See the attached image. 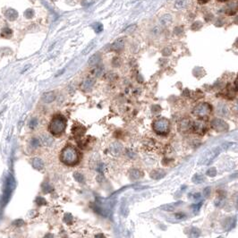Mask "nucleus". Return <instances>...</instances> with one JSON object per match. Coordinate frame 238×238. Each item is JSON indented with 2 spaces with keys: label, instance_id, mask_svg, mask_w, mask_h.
<instances>
[{
  "label": "nucleus",
  "instance_id": "423d86ee",
  "mask_svg": "<svg viewBox=\"0 0 238 238\" xmlns=\"http://www.w3.org/2000/svg\"><path fill=\"white\" fill-rule=\"evenodd\" d=\"M14 178L12 177L11 175H9L6 179V189H5L4 197H3V203L4 204H6V202H8L12 192L14 191Z\"/></svg>",
  "mask_w": 238,
  "mask_h": 238
},
{
  "label": "nucleus",
  "instance_id": "a211bd4d",
  "mask_svg": "<svg viewBox=\"0 0 238 238\" xmlns=\"http://www.w3.org/2000/svg\"><path fill=\"white\" fill-rule=\"evenodd\" d=\"M18 16V13L14 9H8L6 13V17L8 19V20H10V21H14V20H15Z\"/></svg>",
  "mask_w": 238,
  "mask_h": 238
},
{
  "label": "nucleus",
  "instance_id": "20e7f679",
  "mask_svg": "<svg viewBox=\"0 0 238 238\" xmlns=\"http://www.w3.org/2000/svg\"><path fill=\"white\" fill-rule=\"evenodd\" d=\"M211 111H212V108L209 103L201 102L193 108L192 114L195 116H197L198 118H204V117H208L209 114L211 113Z\"/></svg>",
  "mask_w": 238,
  "mask_h": 238
},
{
  "label": "nucleus",
  "instance_id": "7c9ffc66",
  "mask_svg": "<svg viewBox=\"0 0 238 238\" xmlns=\"http://www.w3.org/2000/svg\"><path fill=\"white\" fill-rule=\"evenodd\" d=\"M93 28H94V30H95V31H96V32L99 33V32H101V31H102V30H103V25H102L101 23H97L94 24Z\"/></svg>",
  "mask_w": 238,
  "mask_h": 238
},
{
  "label": "nucleus",
  "instance_id": "39448f33",
  "mask_svg": "<svg viewBox=\"0 0 238 238\" xmlns=\"http://www.w3.org/2000/svg\"><path fill=\"white\" fill-rule=\"evenodd\" d=\"M220 153V148H213L212 150H210L209 151H208L205 155L203 156V158L201 159L200 161V164H205V165H208L210 162L213 161V159L216 158L219 155Z\"/></svg>",
  "mask_w": 238,
  "mask_h": 238
},
{
  "label": "nucleus",
  "instance_id": "6e6552de",
  "mask_svg": "<svg viewBox=\"0 0 238 238\" xmlns=\"http://www.w3.org/2000/svg\"><path fill=\"white\" fill-rule=\"evenodd\" d=\"M207 130V125L206 124L202 121H196V122H192L191 125V131L193 133L198 134H204Z\"/></svg>",
  "mask_w": 238,
  "mask_h": 238
},
{
  "label": "nucleus",
  "instance_id": "72a5a7b5",
  "mask_svg": "<svg viewBox=\"0 0 238 238\" xmlns=\"http://www.w3.org/2000/svg\"><path fill=\"white\" fill-rule=\"evenodd\" d=\"M94 43H95V42H94V41H92V42H91V43L90 44V46L87 47L85 48V50L83 51V55H86L87 53H89L90 51H91V48H92L93 47H94Z\"/></svg>",
  "mask_w": 238,
  "mask_h": 238
},
{
  "label": "nucleus",
  "instance_id": "9b49d317",
  "mask_svg": "<svg viewBox=\"0 0 238 238\" xmlns=\"http://www.w3.org/2000/svg\"><path fill=\"white\" fill-rule=\"evenodd\" d=\"M217 114L220 116H227L229 114V108L224 103H220L217 106Z\"/></svg>",
  "mask_w": 238,
  "mask_h": 238
},
{
  "label": "nucleus",
  "instance_id": "5701e85b",
  "mask_svg": "<svg viewBox=\"0 0 238 238\" xmlns=\"http://www.w3.org/2000/svg\"><path fill=\"white\" fill-rule=\"evenodd\" d=\"M192 181L194 184H202L203 181H205V177H204L203 175H202V174H196L192 176Z\"/></svg>",
  "mask_w": 238,
  "mask_h": 238
},
{
  "label": "nucleus",
  "instance_id": "aec40b11",
  "mask_svg": "<svg viewBox=\"0 0 238 238\" xmlns=\"http://www.w3.org/2000/svg\"><path fill=\"white\" fill-rule=\"evenodd\" d=\"M130 176H131V178H133L134 180H137V179H140L141 177H142V173L139 169H132L130 171Z\"/></svg>",
  "mask_w": 238,
  "mask_h": 238
},
{
  "label": "nucleus",
  "instance_id": "c9c22d12",
  "mask_svg": "<svg viewBox=\"0 0 238 238\" xmlns=\"http://www.w3.org/2000/svg\"><path fill=\"white\" fill-rule=\"evenodd\" d=\"M163 56H169L170 54H171V49L170 48H168V47H166V48H164L162 51Z\"/></svg>",
  "mask_w": 238,
  "mask_h": 238
},
{
  "label": "nucleus",
  "instance_id": "b1692460",
  "mask_svg": "<svg viewBox=\"0 0 238 238\" xmlns=\"http://www.w3.org/2000/svg\"><path fill=\"white\" fill-rule=\"evenodd\" d=\"M74 177H75V179L78 183H80V184H84V182H85V178H84V176H83V174L80 173V172H75V173H74Z\"/></svg>",
  "mask_w": 238,
  "mask_h": 238
},
{
  "label": "nucleus",
  "instance_id": "4468645a",
  "mask_svg": "<svg viewBox=\"0 0 238 238\" xmlns=\"http://www.w3.org/2000/svg\"><path fill=\"white\" fill-rule=\"evenodd\" d=\"M235 224H236V219L235 218L230 217V218H227V219L224 221V227L227 231H230L235 226Z\"/></svg>",
  "mask_w": 238,
  "mask_h": 238
},
{
  "label": "nucleus",
  "instance_id": "9d476101",
  "mask_svg": "<svg viewBox=\"0 0 238 238\" xmlns=\"http://www.w3.org/2000/svg\"><path fill=\"white\" fill-rule=\"evenodd\" d=\"M124 47H125V40H124L123 38H119V39H117V40L111 45V49L114 50V51H117V52H118V51L123 50Z\"/></svg>",
  "mask_w": 238,
  "mask_h": 238
},
{
  "label": "nucleus",
  "instance_id": "412c9836",
  "mask_svg": "<svg viewBox=\"0 0 238 238\" xmlns=\"http://www.w3.org/2000/svg\"><path fill=\"white\" fill-rule=\"evenodd\" d=\"M183 203V202H176V203H174V204H169V205H165V206H163V207H161V209H163V210H165V211H173L176 207H178L179 205H181V204Z\"/></svg>",
  "mask_w": 238,
  "mask_h": 238
},
{
  "label": "nucleus",
  "instance_id": "4be33fe9",
  "mask_svg": "<svg viewBox=\"0 0 238 238\" xmlns=\"http://www.w3.org/2000/svg\"><path fill=\"white\" fill-rule=\"evenodd\" d=\"M12 35H13V30L10 28H4L1 30V36L3 38L9 39V38H11Z\"/></svg>",
  "mask_w": 238,
  "mask_h": 238
},
{
  "label": "nucleus",
  "instance_id": "6ab92c4d",
  "mask_svg": "<svg viewBox=\"0 0 238 238\" xmlns=\"http://www.w3.org/2000/svg\"><path fill=\"white\" fill-rule=\"evenodd\" d=\"M99 60H100V55L99 53H97V54L93 55L90 58L89 61H88V64L90 65H96L99 62Z\"/></svg>",
  "mask_w": 238,
  "mask_h": 238
},
{
  "label": "nucleus",
  "instance_id": "cd10ccee",
  "mask_svg": "<svg viewBox=\"0 0 238 238\" xmlns=\"http://www.w3.org/2000/svg\"><path fill=\"white\" fill-rule=\"evenodd\" d=\"M206 174L208 175V176H210V177H214L217 175V169L215 168H210L207 170V172H206Z\"/></svg>",
  "mask_w": 238,
  "mask_h": 238
},
{
  "label": "nucleus",
  "instance_id": "ddd939ff",
  "mask_svg": "<svg viewBox=\"0 0 238 238\" xmlns=\"http://www.w3.org/2000/svg\"><path fill=\"white\" fill-rule=\"evenodd\" d=\"M237 12V2L236 1H232L227 6L226 13L228 15H234Z\"/></svg>",
  "mask_w": 238,
  "mask_h": 238
},
{
  "label": "nucleus",
  "instance_id": "58836bf2",
  "mask_svg": "<svg viewBox=\"0 0 238 238\" xmlns=\"http://www.w3.org/2000/svg\"><path fill=\"white\" fill-rule=\"evenodd\" d=\"M202 202H199V203L195 204V205H192V209L194 211H196V210H199V209H201V207H202Z\"/></svg>",
  "mask_w": 238,
  "mask_h": 238
},
{
  "label": "nucleus",
  "instance_id": "f704fd0d",
  "mask_svg": "<svg viewBox=\"0 0 238 238\" xmlns=\"http://www.w3.org/2000/svg\"><path fill=\"white\" fill-rule=\"evenodd\" d=\"M93 2H94V0H83L81 4H82L83 6H90V5H91Z\"/></svg>",
  "mask_w": 238,
  "mask_h": 238
},
{
  "label": "nucleus",
  "instance_id": "4c0bfd02",
  "mask_svg": "<svg viewBox=\"0 0 238 238\" xmlns=\"http://www.w3.org/2000/svg\"><path fill=\"white\" fill-rule=\"evenodd\" d=\"M174 217H175V219H185V218H186V215L185 214H184V213H176V214H174Z\"/></svg>",
  "mask_w": 238,
  "mask_h": 238
},
{
  "label": "nucleus",
  "instance_id": "a19ab883",
  "mask_svg": "<svg viewBox=\"0 0 238 238\" xmlns=\"http://www.w3.org/2000/svg\"><path fill=\"white\" fill-rule=\"evenodd\" d=\"M30 126L31 128H34L35 126H37V119H32L30 123Z\"/></svg>",
  "mask_w": 238,
  "mask_h": 238
},
{
  "label": "nucleus",
  "instance_id": "393cba45",
  "mask_svg": "<svg viewBox=\"0 0 238 238\" xmlns=\"http://www.w3.org/2000/svg\"><path fill=\"white\" fill-rule=\"evenodd\" d=\"M171 21H172V16L170 14H165L160 18V23L163 25L169 24V23H171Z\"/></svg>",
  "mask_w": 238,
  "mask_h": 238
},
{
  "label": "nucleus",
  "instance_id": "e433bc0d",
  "mask_svg": "<svg viewBox=\"0 0 238 238\" xmlns=\"http://www.w3.org/2000/svg\"><path fill=\"white\" fill-rule=\"evenodd\" d=\"M37 203L39 205H43V204H46L47 202L42 197H39L37 199Z\"/></svg>",
  "mask_w": 238,
  "mask_h": 238
},
{
  "label": "nucleus",
  "instance_id": "c03bdc74",
  "mask_svg": "<svg viewBox=\"0 0 238 238\" xmlns=\"http://www.w3.org/2000/svg\"><path fill=\"white\" fill-rule=\"evenodd\" d=\"M96 236H97V237H103L104 235H96Z\"/></svg>",
  "mask_w": 238,
  "mask_h": 238
},
{
  "label": "nucleus",
  "instance_id": "79ce46f5",
  "mask_svg": "<svg viewBox=\"0 0 238 238\" xmlns=\"http://www.w3.org/2000/svg\"><path fill=\"white\" fill-rule=\"evenodd\" d=\"M193 195V199H195V200H198V199H200L201 198V194L200 193H194V194H192Z\"/></svg>",
  "mask_w": 238,
  "mask_h": 238
},
{
  "label": "nucleus",
  "instance_id": "ea45409f",
  "mask_svg": "<svg viewBox=\"0 0 238 238\" xmlns=\"http://www.w3.org/2000/svg\"><path fill=\"white\" fill-rule=\"evenodd\" d=\"M31 145L33 146V147H38V146L40 145V141H39V140L36 139V138L32 139V141H31Z\"/></svg>",
  "mask_w": 238,
  "mask_h": 238
},
{
  "label": "nucleus",
  "instance_id": "dca6fc26",
  "mask_svg": "<svg viewBox=\"0 0 238 238\" xmlns=\"http://www.w3.org/2000/svg\"><path fill=\"white\" fill-rule=\"evenodd\" d=\"M111 152L114 154V155H119L121 152L123 151V146L121 143L119 142H115L113 143L110 147Z\"/></svg>",
  "mask_w": 238,
  "mask_h": 238
},
{
  "label": "nucleus",
  "instance_id": "37998d69",
  "mask_svg": "<svg viewBox=\"0 0 238 238\" xmlns=\"http://www.w3.org/2000/svg\"><path fill=\"white\" fill-rule=\"evenodd\" d=\"M198 1H199V3H200V4H205V3L209 2V0H198Z\"/></svg>",
  "mask_w": 238,
  "mask_h": 238
},
{
  "label": "nucleus",
  "instance_id": "a18cd8bd",
  "mask_svg": "<svg viewBox=\"0 0 238 238\" xmlns=\"http://www.w3.org/2000/svg\"><path fill=\"white\" fill-rule=\"evenodd\" d=\"M219 1H227V0H219Z\"/></svg>",
  "mask_w": 238,
  "mask_h": 238
},
{
  "label": "nucleus",
  "instance_id": "2eb2a0df",
  "mask_svg": "<svg viewBox=\"0 0 238 238\" xmlns=\"http://www.w3.org/2000/svg\"><path fill=\"white\" fill-rule=\"evenodd\" d=\"M56 99V94L53 91H49V92H46L43 94L42 96V100L45 103H51L52 101H54Z\"/></svg>",
  "mask_w": 238,
  "mask_h": 238
},
{
  "label": "nucleus",
  "instance_id": "2f4dec72",
  "mask_svg": "<svg viewBox=\"0 0 238 238\" xmlns=\"http://www.w3.org/2000/svg\"><path fill=\"white\" fill-rule=\"evenodd\" d=\"M92 74L95 76H97V77H99L101 74H102V67L101 66H99V67H96L95 69L92 71Z\"/></svg>",
  "mask_w": 238,
  "mask_h": 238
},
{
  "label": "nucleus",
  "instance_id": "a878e982",
  "mask_svg": "<svg viewBox=\"0 0 238 238\" xmlns=\"http://www.w3.org/2000/svg\"><path fill=\"white\" fill-rule=\"evenodd\" d=\"M73 220H74V218L73 216L71 215L70 213H66L64 217V223H66L67 225H72L73 224Z\"/></svg>",
  "mask_w": 238,
  "mask_h": 238
},
{
  "label": "nucleus",
  "instance_id": "f3484780",
  "mask_svg": "<svg viewBox=\"0 0 238 238\" xmlns=\"http://www.w3.org/2000/svg\"><path fill=\"white\" fill-rule=\"evenodd\" d=\"M32 167L34 168L35 169H37V170H42V169H44V163L43 161L41 160V158H34L33 159H32Z\"/></svg>",
  "mask_w": 238,
  "mask_h": 238
},
{
  "label": "nucleus",
  "instance_id": "473e14b6",
  "mask_svg": "<svg viewBox=\"0 0 238 238\" xmlns=\"http://www.w3.org/2000/svg\"><path fill=\"white\" fill-rule=\"evenodd\" d=\"M210 193H211V188L210 187H206L205 189L203 190V196L205 198H209V195H210Z\"/></svg>",
  "mask_w": 238,
  "mask_h": 238
},
{
  "label": "nucleus",
  "instance_id": "f257e3e1",
  "mask_svg": "<svg viewBox=\"0 0 238 238\" xmlns=\"http://www.w3.org/2000/svg\"><path fill=\"white\" fill-rule=\"evenodd\" d=\"M60 160L66 166H75L80 161V153L73 146L64 147L60 154Z\"/></svg>",
  "mask_w": 238,
  "mask_h": 238
},
{
  "label": "nucleus",
  "instance_id": "bb28decb",
  "mask_svg": "<svg viewBox=\"0 0 238 238\" xmlns=\"http://www.w3.org/2000/svg\"><path fill=\"white\" fill-rule=\"evenodd\" d=\"M174 6L176 8H185L186 6V1L185 0H178L176 1V3L174 4Z\"/></svg>",
  "mask_w": 238,
  "mask_h": 238
},
{
  "label": "nucleus",
  "instance_id": "f8f14e48",
  "mask_svg": "<svg viewBox=\"0 0 238 238\" xmlns=\"http://www.w3.org/2000/svg\"><path fill=\"white\" fill-rule=\"evenodd\" d=\"M166 174H167L166 171L163 169H155L151 172V177L155 180H159V179H162L163 177H165Z\"/></svg>",
  "mask_w": 238,
  "mask_h": 238
},
{
  "label": "nucleus",
  "instance_id": "7ed1b4c3",
  "mask_svg": "<svg viewBox=\"0 0 238 238\" xmlns=\"http://www.w3.org/2000/svg\"><path fill=\"white\" fill-rule=\"evenodd\" d=\"M170 123L165 117H158L152 123V128L156 134L159 135H166L169 134Z\"/></svg>",
  "mask_w": 238,
  "mask_h": 238
},
{
  "label": "nucleus",
  "instance_id": "f03ea898",
  "mask_svg": "<svg viewBox=\"0 0 238 238\" xmlns=\"http://www.w3.org/2000/svg\"><path fill=\"white\" fill-rule=\"evenodd\" d=\"M66 125H67V122L64 116L61 115H57L54 116L52 120L50 121L48 130L53 135L58 136L64 133L66 128Z\"/></svg>",
  "mask_w": 238,
  "mask_h": 238
},
{
  "label": "nucleus",
  "instance_id": "1a4fd4ad",
  "mask_svg": "<svg viewBox=\"0 0 238 238\" xmlns=\"http://www.w3.org/2000/svg\"><path fill=\"white\" fill-rule=\"evenodd\" d=\"M95 84V80L91 78V77H87L86 79H84L83 81L81 82V89L84 91H91L92 87Z\"/></svg>",
  "mask_w": 238,
  "mask_h": 238
},
{
  "label": "nucleus",
  "instance_id": "c756f323",
  "mask_svg": "<svg viewBox=\"0 0 238 238\" xmlns=\"http://www.w3.org/2000/svg\"><path fill=\"white\" fill-rule=\"evenodd\" d=\"M42 189H43V192H46V193H47V192H52L53 191V188L51 187V186L49 185L47 183H45L43 185H42Z\"/></svg>",
  "mask_w": 238,
  "mask_h": 238
},
{
  "label": "nucleus",
  "instance_id": "0eeeda50",
  "mask_svg": "<svg viewBox=\"0 0 238 238\" xmlns=\"http://www.w3.org/2000/svg\"><path fill=\"white\" fill-rule=\"evenodd\" d=\"M211 126L215 131L219 132V133H226L229 129L227 123L225 122L224 120H222L220 118H215L214 120H212Z\"/></svg>",
  "mask_w": 238,
  "mask_h": 238
},
{
  "label": "nucleus",
  "instance_id": "c85d7f7f",
  "mask_svg": "<svg viewBox=\"0 0 238 238\" xmlns=\"http://www.w3.org/2000/svg\"><path fill=\"white\" fill-rule=\"evenodd\" d=\"M201 235V231L196 228V227H192L191 229V232H190V235L191 236H193V237H196V236H199Z\"/></svg>",
  "mask_w": 238,
  "mask_h": 238
}]
</instances>
